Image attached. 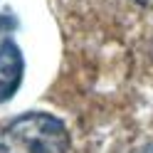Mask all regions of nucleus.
<instances>
[{"instance_id": "nucleus-1", "label": "nucleus", "mask_w": 153, "mask_h": 153, "mask_svg": "<svg viewBox=\"0 0 153 153\" xmlns=\"http://www.w3.org/2000/svg\"><path fill=\"white\" fill-rule=\"evenodd\" d=\"M0 153H69V131L52 114H22L3 128Z\"/></svg>"}, {"instance_id": "nucleus-2", "label": "nucleus", "mask_w": 153, "mask_h": 153, "mask_svg": "<svg viewBox=\"0 0 153 153\" xmlns=\"http://www.w3.org/2000/svg\"><path fill=\"white\" fill-rule=\"evenodd\" d=\"M22 72H25L22 52H20V47L7 37V40H3V45H0V101L13 99V94L20 89Z\"/></svg>"}, {"instance_id": "nucleus-3", "label": "nucleus", "mask_w": 153, "mask_h": 153, "mask_svg": "<svg viewBox=\"0 0 153 153\" xmlns=\"http://www.w3.org/2000/svg\"><path fill=\"white\" fill-rule=\"evenodd\" d=\"M3 27H7V30L15 27V20H13V17H3V15H0V30H3Z\"/></svg>"}, {"instance_id": "nucleus-4", "label": "nucleus", "mask_w": 153, "mask_h": 153, "mask_svg": "<svg viewBox=\"0 0 153 153\" xmlns=\"http://www.w3.org/2000/svg\"><path fill=\"white\" fill-rule=\"evenodd\" d=\"M133 3H138V5H146V7H153V0H133Z\"/></svg>"}, {"instance_id": "nucleus-5", "label": "nucleus", "mask_w": 153, "mask_h": 153, "mask_svg": "<svg viewBox=\"0 0 153 153\" xmlns=\"http://www.w3.org/2000/svg\"><path fill=\"white\" fill-rule=\"evenodd\" d=\"M143 153H153V146H151V148H146V151H143Z\"/></svg>"}]
</instances>
